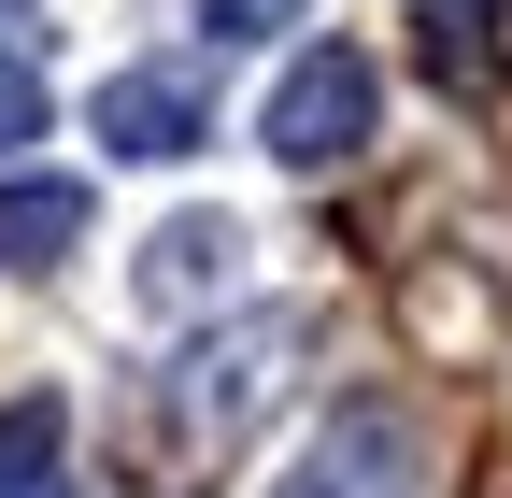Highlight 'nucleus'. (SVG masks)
I'll list each match as a JSON object with an SVG mask.
<instances>
[{
    "label": "nucleus",
    "instance_id": "f257e3e1",
    "mask_svg": "<svg viewBox=\"0 0 512 498\" xmlns=\"http://www.w3.org/2000/svg\"><path fill=\"white\" fill-rule=\"evenodd\" d=\"M285 356H299V314H242V328H214L200 356H171L157 385H143V427H157V442H185V470H214L242 427L285 399Z\"/></svg>",
    "mask_w": 512,
    "mask_h": 498
},
{
    "label": "nucleus",
    "instance_id": "f03ea898",
    "mask_svg": "<svg viewBox=\"0 0 512 498\" xmlns=\"http://www.w3.org/2000/svg\"><path fill=\"white\" fill-rule=\"evenodd\" d=\"M370 129H384V72H370L356 43H299V72L256 100V143H271V171H342Z\"/></svg>",
    "mask_w": 512,
    "mask_h": 498
},
{
    "label": "nucleus",
    "instance_id": "7ed1b4c3",
    "mask_svg": "<svg viewBox=\"0 0 512 498\" xmlns=\"http://www.w3.org/2000/svg\"><path fill=\"white\" fill-rule=\"evenodd\" d=\"M271 498H441V456H427V427L399 399H342Z\"/></svg>",
    "mask_w": 512,
    "mask_h": 498
},
{
    "label": "nucleus",
    "instance_id": "20e7f679",
    "mask_svg": "<svg viewBox=\"0 0 512 498\" xmlns=\"http://www.w3.org/2000/svg\"><path fill=\"white\" fill-rule=\"evenodd\" d=\"M86 129L114 157H200L214 143V86H200V57H128V72L86 100Z\"/></svg>",
    "mask_w": 512,
    "mask_h": 498
},
{
    "label": "nucleus",
    "instance_id": "39448f33",
    "mask_svg": "<svg viewBox=\"0 0 512 498\" xmlns=\"http://www.w3.org/2000/svg\"><path fill=\"white\" fill-rule=\"evenodd\" d=\"M228 271H242V228L228 214H171L143 242V314H200V299H228Z\"/></svg>",
    "mask_w": 512,
    "mask_h": 498
},
{
    "label": "nucleus",
    "instance_id": "423d86ee",
    "mask_svg": "<svg viewBox=\"0 0 512 498\" xmlns=\"http://www.w3.org/2000/svg\"><path fill=\"white\" fill-rule=\"evenodd\" d=\"M498 29H512V0H427V15H413V72H427V86H456V100H484V86H498V57H512Z\"/></svg>",
    "mask_w": 512,
    "mask_h": 498
},
{
    "label": "nucleus",
    "instance_id": "0eeeda50",
    "mask_svg": "<svg viewBox=\"0 0 512 498\" xmlns=\"http://www.w3.org/2000/svg\"><path fill=\"white\" fill-rule=\"evenodd\" d=\"M72 242H86V185H72V171L0 185V271H57Z\"/></svg>",
    "mask_w": 512,
    "mask_h": 498
},
{
    "label": "nucleus",
    "instance_id": "6e6552de",
    "mask_svg": "<svg viewBox=\"0 0 512 498\" xmlns=\"http://www.w3.org/2000/svg\"><path fill=\"white\" fill-rule=\"evenodd\" d=\"M57 442H72L57 399H0V498H57Z\"/></svg>",
    "mask_w": 512,
    "mask_h": 498
},
{
    "label": "nucleus",
    "instance_id": "1a4fd4ad",
    "mask_svg": "<svg viewBox=\"0 0 512 498\" xmlns=\"http://www.w3.org/2000/svg\"><path fill=\"white\" fill-rule=\"evenodd\" d=\"M15 143H43V57L0 43V157H15Z\"/></svg>",
    "mask_w": 512,
    "mask_h": 498
},
{
    "label": "nucleus",
    "instance_id": "9d476101",
    "mask_svg": "<svg viewBox=\"0 0 512 498\" xmlns=\"http://www.w3.org/2000/svg\"><path fill=\"white\" fill-rule=\"evenodd\" d=\"M299 15H313V0H200V29H214V43H256V29H299Z\"/></svg>",
    "mask_w": 512,
    "mask_h": 498
}]
</instances>
